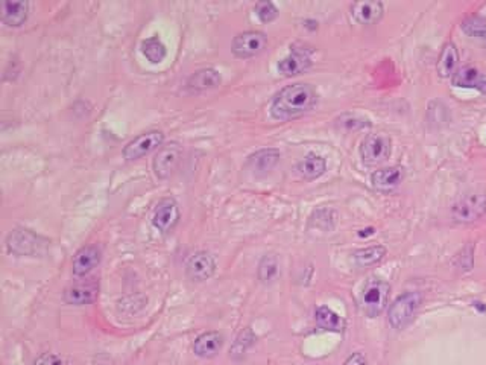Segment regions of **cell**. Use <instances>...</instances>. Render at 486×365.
<instances>
[{
  "label": "cell",
  "mask_w": 486,
  "mask_h": 365,
  "mask_svg": "<svg viewBox=\"0 0 486 365\" xmlns=\"http://www.w3.org/2000/svg\"><path fill=\"white\" fill-rule=\"evenodd\" d=\"M318 101L316 90L306 82H297L280 90L271 105V114L277 121H290L310 111Z\"/></svg>",
  "instance_id": "6da1fadb"
},
{
  "label": "cell",
  "mask_w": 486,
  "mask_h": 365,
  "mask_svg": "<svg viewBox=\"0 0 486 365\" xmlns=\"http://www.w3.org/2000/svg\"><path fill=\"white\" fill-rule=\"evenodd\" d=\"M423 302L419 293H404L389 306L387 320L394 329H404L412 321Z\"/></svg>",
  "instance_id": "7a4b0ae2"
},
{
  "label": "cell",
  "mask_w": 486,
  "mask_h": 365,
  "mask_svg": "<svg viewBox=\"0 0 486 365\" xmlns=\"http://www.w3.org/2000/svg\"><path fill=\"white\" fill-rule=\"evenodd\" d=\"M392 149L391 137L386 133H372L365 137L360 146V156L366 166H377L389 158Z\"/></svg>",
  "instance_id": "3957f363"
},
{
  "label": "cell",
  "mask_w": 486,
  "mask_h": 365,
  "mask_svg": "<svg viewBox=\"0 0 486 365\" xmlns=\"http://www.w3.org/2000/svg\"><path fill=\"white\" fill-rule=\"evenodd\" d=\"M486 212V197L483 193H467L460 197L451 207L455 221L462 224L476 222Z\"/></svg>",
  "instance_id": "277c9868"
},
{
  "label": "cell",
  "mask_w": 486,
  "mask_h": 365,
  "mask_svg": "<svg viewBox=\"0 0 486 365\" xmlns=\"http://www.w3.org/2000/svg\"><path fill=\"white\" fill-rule=\"evenodd\" d=\"M48 241L31 230L17 229L8 236L6 246L9 253L17 256H35L45 251Z\"/></svg>",
  "instance_id": "5b68a950"
},
{
  "label": "cell",
  "mask_w": 486,
  "mask_h": 365,
  "mask_svg": "<svg viewBox=\"0 0 486 365\" xmlns=\"http://www.w3.org/2000/svg\"><path fill=\"white\" fill-rule=\"evenodd\" d=\"M387 295H389V285L386 282L379 280V278L370 280L363 288L362 297H360V305H362L363 312L371 318L382 314L385 305L387 302Z\"/></svg>",
  "instance_id": "8992f818"
},
{
  "label": "cell",
  "mask_w": 486,
  "mask_h": 365,
  "mask_svg": "<svg viewBox=\"0 0 486 365\" xmlns=\"http://www.w3.org/2000/svg\"><path fill=\"white\" fill-rule=\"evenodd\" d=\"M165 142V134L161 131L157 130H150L146 131L143 134L137 136L136 138H133L131 142H129L125 149H123V157L129 162H133V160H138L145 156H149L150 153L157 151V149L161 148Z\"/></svg>",
  "instance_id": "52a82bcc"
},
{
  "label": "cell",
  "mask_w": 486,
  "mask_h": 365,
  "mask_svg": "<svg viewBox=\"0 0 486 365\" xmlns=\"http://www.w3.org/2000/svg\"><path fill=\"white\" fill-rule=\"evenodd\" d=\"M267 45L266 34L260 31H246L233 40V53L239 58H251L265 50Z\"/></svg>",
  "instance_id": "ba28073f"
},
{
  "label": "cell",
  "mask_w": 486,
  "mask_h": 365,
  "mask_svg": "<svg viewBox=\"0 0 486 365\" xmlns=\"http://www.w3.org/2000/svg\"><path fill=\"white\" fill-rule=\"evenodd\" d=\"M180 221V207L174 198H163L154 210L153 224L161 233H169Z\"/></svg>",
  "instance_id": "9c48e42d"
},
{
  "label": "cell",
  "mask_w": 486,
  "mask_h": 365,
  "mask_svg": "<svg viewBox=\"0 0 486 365\" xmlns=\"http://www.w3.org/2000/svg\"><path fill=\"white\" fill-rule=\"evenodd\" d=\"M216 271V261L214 257L207 251H198L194 253L186 265L187 277L193 282H204Z\"/></svg>",
  "instance_id": "30bf717a"
},
{
  "label": "cell",
  "mask_w": 486,
  "mask_h": 365,
  "mask_svg": "<svg viewBox=\"0 0 486 365\" xmlns=\"http://www.w3.org/2000/svg\"><path fill=\"white\" fill-rule=\"evenodd\" d=\"M182 156V149L178 143L161 146L154 158V170L158 178H167L177 169Z\"/></svg>",
  "instance_id": "8fae6325"
},
{
  "label": "cell",
  "mask_w": 486,
  "mask_h": 365,
  "mask_svg": "<svg viewBox=\"0 0 486 365\" xmlns=\"http://www.w3.org/2000/svg\"><path fill=\"white\" fill-rule=\"evenodd\" d=\"M311 66L310 50L309 49H298L297 46H292V50L287 57H285L278 62V70L285 77H295L302 72H306Z\"/></svg>",
  "instance_id": "7c38bea8"
},
{
  "label": "cell",
  "mask_w": 486,
  "mask_h": 365,
  "mask_svg": "<svg viewBox=\"0 0 486 365\" xmlns=\"http://www.w3.org/2000/svg\"><path fill=\"white\" fill-rule=\"evenodd\" d=\"M97 294H99V285L94 280H87L69 286L66 289V293H64V300H66L69 305L82 306L93 303L97 298Z\"/></svg>",
  "instance_id": "4fadbf2b"
},
{
  "label": "cell",
  "mask_w": 486,
  "mask_h": 365,
  "mask_svg": "<svg viewBox=\"0 0 486 365\" xmlns=\"http://www.w3.org/2000/svg\"><path fill=\"white\" fill-rule=\"evenodd\" d=\"M385 8L379 0H362L351 5L353 17L362 25H374L383 17Z\"/></svg>",
  "instance_id": "5bb4252c"
},
{
  "label": "cell",
  "mask_w": 486,
  "mask_h": 365,
  "mask_svg": "<svg viewBox=\"0 0 486 365\" xmlns=\"http://www.w3.org/2000/svg\"><path fill=\"white\" fill-rule=\"evenodd\" d=\"M404 178V169L402 166H389L375 170L371 177L372 187L380 192H391L399 186Z\"/></svg>",
  "instance_id": "9a60e30c"
},
{
  "label": "cell",
  "mask_w": 486,
  "mask_h": 365,
  "mask_svg": "<svg viewBox=\"0 0 486 365\" xmlns=\"http://www.w3.org/2000/svg\"><path fill=\"white\" fill-rule=\"evenodd\" d=\"M451 82L456 87L462 89H477L486 93V75L471 66H463L455 72L451 77Z\"/></svg>",
  "instance_id": "2e32d148"
},
{
  "label": "cell",
  "mask_w": 486,
  "mask_h": 365,
  "mask_svg": "<svg viewBox=\"0 0 486 365\" xmlns=\"http://www.w3.org/2000/svg\"><path fill=\"white\" fill-rule=\"evenodd\" d=\"M223 346V338L219 332H205L199 335L193 342L194 355L199 358L210 359L214 358L221 352Z\"/></svg>",
  "instance_id": "e0dca14e"
},
{
  "label": "cell",
  "mask_w": 486,
  "mask_h": 365,
  "mask_svg": "<svg viewBox=\"0 0 486 365\" xmlns=\"http://www.w3.org/2000/svg\"><path fill=\"white\" fill-rule=\"evenodd\" d=\"M101 250L96 245H85L74 254L73 273L77 276H87L90 271L99 265Z\"/></svg>",
  "instance_id": "ac0fdd59"
},
{
  "label": "cell",
  "mask_w": 486,
  "mask_h": 365,
  "mask_svg": "<svg viewBox=\"0 0 486 365\" xmlns=\"http://www.w3.org/2000/svg\"><path fill=\"white\" fill-rule=\"evenodd\" d=\"M221 81L222 78L218 70L211 67H205V69L194 72L187 80V89L194 93L211 90L214 87H218Z\"/></svg>",
  "instance_id": "d6986e66"
},
{
  "label": "cell",
  "mask_w": 486,
  "mask_h": 365,
  "mask_svg": "<svg viewBox=\"0 0 486 365\" xmlns=\"http://www.w3.org/2000/svg\"><path fill=\"white\" fill-rule=\"evenodd\" d=\"M458 61H459V52H458L456 45L451 41L446 43V45L441 49L438 62H436V70L439 73V77L442 78L453 77L458 67Z\"/></svg>",
  "instance_id": "ffe728a7"
},
{
  "label": "cell",
  "mask_w": 486,
  "mask_h": 365,
  "mask_svg": "<svg viewBox=\"0 0 486 365\" xmlns=\"http://www.w3.org/2000/svg\"><path fill=\"white\" fill-rule=\"evenodd\" d=\"M29 14V4L23 2V0H16V2H6L2 4V20L8 26H21L26 21Z\"/></svg>",
  "instance_id": "44dd1931"
},
{
  "label": "cell",
  "mask_w": 486,
  "mask_h": 365,
  "mask_svg": "<svg viewBox=\"0 0 486 365\" xmlns=\"http://www.w3.org/2000/svg\"><path fill=\"white\" fill-rule=\"evenodd\" d=\"M326 169H327L326 158H322L321 156H316V154H309L297 165L298 174L306 180L319 178L324 173H326Z\"/></svg>",
  "instance_id": "7402d4cb"
},
{
  "label": "cell",
  "mask_w": 486,
  "mask_h": 365,
  "mask_svg": "<svg viewBox=\"0 0 486 365\" xmlns=\"http://www.w3.org/2000/svg\"><path fill=\"white\" fill-rule=\"evenodd\" d=\"M280 158V153L277 149H262L248 158V166L257 174H266L271 170Z\"/></svg>",
  "instance_id": "603a6c76"
},
{
  "label": "cell",
  "mask_w": 486,
  "mask_h": 365,
  "mask_svg": "<svg viewBox=\"0 0 486 365\" xmlns=\"http://www.w3.org/2000/svg\"><path fill=\"white\" fill-rule=\"evenodd\" d=\"M315 318H316V325L324 330L341 332L343 329L342 318L327 306H319L316 309Z\"/></svg>",
  "instance_id": "cb8c5ba5"
},
{
  "label": "cell",
  "mask_w": 486,
  "mask_h": 365,
  "mask_svg": "<svg viewBox=\"0 0 486 365\" xmlns=\"http://www.w3.org/2000/svg\"><path fill=\"white\" fill-rule=\"evenodd\" d=\"M386 256V249L382 245H374L368 246V249H363L354 253V262L358 266L368 268L375 263H379L383 257Z\"/></svg>",
  "instance_id": "d4e9b609"
},
{
  "label": "cell",
  "mask_w": 486,
  "mask_h": 365,
  "mask_svg": "<svg viewBox=\"0 0 486 365\" xmlns=\"http://www.w3.org/2000/svg\"><path fill=\"white\" fill-rule=\"evenodd\" d=\"M142 53L153 64H158L166 58L167 50L165 43L158 37H150L142 41Z\"/></svg>",
  "instance_id": "484cf974"
},
{
  "label": "cell",
  "mask_w": 486,
  "mask_h": 365,
  "mask_svg": "<svg viewBox=\"0 0 486 365\" xmlns=\"http://www.w3.org/2000/svg\"><path fill=\"white\" fill-rule=\"evenodd\" d=\"M280 274V266H278V261L275 256H265L260 265H258V277H260V280L265 283H271L274 282L275 278Z\"/></svg>",
  "instance_id": "4316f807"
},
{
  "label": "cell",
  "mask_w": 486,
  "mask_h": 365,
  "mask_svg": "<svg viewBox=\"0 0 486 365\" xmlns=\"http://www.w3.org/2000/svg\"><path fill=\"white\" fill-rule=\"evenodd\" d=\"M462 29L474 38L486 40V20L480 16H471L462 21Z\"/></svg>",
  "instance_id": "83f0119b"
},
{
  "label": "cell",
  "mask_w": 486,
  "mask_h": 365,
  "mask_svg": "<svg viewBox=\"0 0 486 365\" xmlns=\"http://www.w3.org/2000/svg\"><path fill=\"white\" fill-rule=\"evenodd\" d=\"M255 13L263 23H269V21H274L278 17L277 6L272 2H266V0L255 5Z\"/></svg>",
  "instance_id": "f1b7e54d"
},
{
  "label": "cell",
  "mask_w": 486,
  "mask_h": 365,
  "mask_svg": "<svg viewBox=\"0 0 486 365\" xmlns=\"http://www.w3.org/2000/svg\"><path fill=\"white\" fill-rule=\"evenodd\" d=\"M34 365H69V362L55 355V353H45V355H41Z\"/></svg>",
  "instance_id": "f546056e"
},
{
  "label": "cell",
  "mask_w": 486,
  "mask_h": 365,
  "mask_svg": "<svg viewBox=\"0 0 486 365\" xmlns=\"http://www.w3.org/2000/svg\"><path fill=\"white\" fill-rule=\"evenodd\" d=\"M343 365H368V361H366L363 353L355 352L347 361H345Z\"/></svg>",
  "instance_id": "4dcf8cb0"
}]
</instances>
